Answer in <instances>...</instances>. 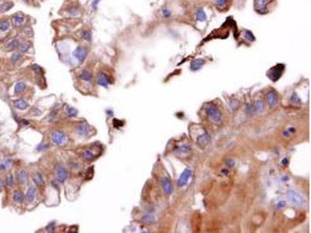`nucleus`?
I'll use <instances>...</instances> for the list:
<instances>
[{"label": "nucleus", "instance_id": "obj_4", "mask_svg": "<svg viewBox=\"0 0 311 233\" xmlns=\"http://www.w3.org/2000/svg\"><path fill=\"white\" fill-rule=\"evenodd\" d=\"M55 173L58 182L64 183L67 180L68 173L66 169L62 164H57L55 167Z\"/></svg>", "mask_w": 311, "mask_h": 233}, {"label": "nucleus", "instance_id": "obj_5", "mask_svg": "<svg viewBox=\"0 0 311 233\" xmlns=\"http://www.w3.org/2000/svg\"><path fill=\"white\" fill-rule=\"evenodd\" d=\"M287 197L290 202L296 206H303L304 204V200L303 198V197L293 190H289L287 192Z\"/></svg>", "mask_w": 311, "mask_h": 233}, {"label": "nucleus", "instance_id": "obj_21", "mask_svg": "<svg viewBox=\"0 0 311 233\" xmlns=\"http://www.w3.org/2000/svg\"><path fill=\"white\" fill-rule=\"evenodd\" d=\"M33 180H34V182L37 185V186H39V187H41V186H42V185L44 184V180H43V177H42L41 174L40 173H38V172L35 173L33 175Z\"/></svg>", "mask_w": 311, "mask_h": 233}, {"label": "nucleus", "instance_id": "obj_27", "mask_svg": "<svg viewBox=\"0 0 311 233\" xmlns=\"http://www.w3.org/2000/svg\"><path fill=\"white\" fill-rule=\"evenodd\" d=\"M244 37H245L248 41L253 42L255 41V37H254V35L253 34V33L251 32V30H245V32H244Z\"/></svg>", "mask_w": 311, "mask_h": 233}, {"label": "nucleus", "instance_id": "obj_7", "mask_svg": "<svg viewBox=\"0 0 311 233\" xmlns=\"http://www.w3.org/2000/svg\"><path fill=\"white\" fill-rule=\"evenodd\" d=\"M191 176V171L189 169H185L180 176L178 180H177V185L179 187H183L188 183V180H190Z\"/></svg>", "mask_w": 311, "mask_h": 233}, {"label": "nucleus", "instance_id": "obj_8", "mask_svg": "<svg viewBox=\"0 0 311 233\" xmlns=\"http://www.w3.org/2000/svg\"><path fill=\"white\" fill-rule=\"evenodd\" d=\"M74 58L76 59L77 61H79L80 62H83L84 59L86 58V55H87V50L85 47L83 46H79L77 47L76 49L73 51L72 53Z\"/></svg>", "mask_w": 311, "mask_h": 233}, {"label": "nucleus", "instance_id": "obj_9", "mask_svg": "<svg viewBox=\"0 0 311 233\" xmlns=\"http://www.w3.org/2000/svg\"><path fill=\"white\" fill-rule=\"evenodd\" d=\"M97 155L96 153H94L93 149H92V148H86V149H84L83 153H82L83 159L85 161L87 162L93 161L97 158Z\"/></svg>", "mask_w": 311, "mask_h": 233}, {"label": "nucleus", "instance_id": "obj_43", "mask_svg": "<svg viewBox=\"0 0 311 233\" xmlns=\"http://www.w3.org/2000/svg\"><path fill=\"white\" fill-rule=\"evenodd\" d=\"M282 163L283 164V165H286V164L288 163V159L285 158V159H284L283 160H282Z\"/></svg>", "mask_w": 311, "mask_h": 233}, {"label": "nucleus", "instance_id": "obj_26", "mask_svg": "<svg viewBox=\"0 0 311 233\" xmlns=\"http://www.w3.org/2000/svg\"><path fill=\"white\" fill-rule=\"evenodd\" d=\"M142 220L146 223H149V224H152V223H154L156 222V218L153 215H145L142 216Z\"/></svg>", "mask_w": 311, "mask_h": 233}, {"label": "nucleus", "instance_id": "obj_11", "mask_svg": "<svg viewBox=\"0 0 311 233\" xmlns=\"http://www.w3.org/2000/svg\"><path fill=\"white\" fill-rule=\"evenodd\" d=\"M77 134L82 136H85L90 132V126L86 123H81L76 127Z\"/></svg>", "mask_w": 311, "mask_h": 233}, {"label": "nucleus", "instance_id": "obj_37", "mask_svg": "<svg viewBox=\"0 0 311 233\" xmlns=\"http://www.w3.org/2000/svg\"><path fill=\"white\" fill-rule=\"evenodd\" d=\"M216 5L220 8L225 7L227 5V0H216Z\"/></svg>", "mask_w": 311, "mask_h": 233}, {"label": "nucleus", "instance_id": "obj_36", "mask_svg": "<svg viewBox=\"0 0 311 233\" xmlns=\"http://www.w3.org/2000/svg\"><path fill=\"white\" fill-rule=\"evenodd\" d=\"M13 183H14V181H13V176L9 175L6 177V184H7V186H8V187H13Z\"/></svg>", "mask_w": 311, "mask_h": 233}, {"label": "nucleus", "instance_id": "obj_44", "mask_svg": "<svg viewBox=\"0 0 311 233\" xmlns=\"http://www.w3.org/2000/svg\"><path fill=\"white\" fill-rule=\"evenodd\" d=\"M2 189H3V182L0 180V191H1Z\"/></svg>", "mask_w": 311, "mask_h": 233}, {"label": "nucleus", "instance_id": "obj_41", "mask_svg": "<svg viewBox=\"0 0 311 233\" xmlns=\"http://www.w3.org/2000/svg\"><path fill=\"white\" fill-rule=\"evenodd\" d=\"M47 231L49 232H54V225L52 223L49 225L47 227Z\"/></svg>", "mask_w": 311, "mask_h": 233}, {"label": "nucleus", "instance_id": "obj_15", "mask_svg": "<svg viewBox=\"0 0 311 233\" xmlns=\"http://www.w3.org/2000/svg\"><path fill=\"white\" fill-rule=\"evenodd\" d=\"M17 180L20 184H26L28 181L27 173L24 169H21L17 174Z\"/></svg>", "mask_w": 311, "mask_h": 233}, {"label": "nucleus", "instance_id": "obj_6", "mask_svg": "<svg viewBox=\"0 0 311 233\" xmlns=\"http://www.w3.org/2000/svg\"><path fill=\"white\" fill-rule=\"evenodd\" d=\"M271 2L272 0H254V9L258 13H266L268 5Z\"/></svg>", "mask_w": 311, "mask_h": 233}, {"label": "nucleus", "instance_id": "obj_3", "mask_svg": "<svg viewBox=\"0 0 311 233\" xmlns=\"http://www.w3.org/2000/svg\"><path fill=\"white\" fill-rule=\"evenodd\" d=\"M51 140L56 146H62L67 142V136L61 131H55L51 134Z\"/></svg>", "mask_w": 311, "mask_h": 233}, {"label": "nucleus", "instance_id": "obj_29", "mask_svg": "<svg viewBox=\"0 0 311 233\" xmlns=\"http://www.w3.org/2000/svg\"><path fill=\"white\" fill-rule=\"evenodd\" d=\"M177 152L179 153V154H188V153L191 152V148L189 147L186 146H182L181 147H179L177 149Z\"/></svg>", "mask_w": 311, "mask_h": 233}, {"label": "nucleus", "instance_id": "obj_33", "mask_svg": "<svg viewBox=\"0 0 311 233\" xmlns=\"http://www.w3.org/2000/svg\"><path fill=\"white\" fill-rule=\"evenodd\" d=\"M30 43H28V42L23 43V44H21L20 45V51L21 52H23V53H26V52L29 50V48H30Z\"/></svg>", "mask_w": 311, "mask_h": 233}, {"label": "nucleus", "instance_id": "obj_19", "mask_svg": "<svg viewBox=\"0 0 311 233\" xmlns=\"http://www.w3.org/2000/svg\"><path fill=\"white\" fill-rule=\"evenodd\" d=\"M35 189L33 187H30L28 188L27 194H26V199L28 202H33L35 197Z\"/></svg>", "mask_w": 311, "mask_h": 233}, {"label": "nucleus", "instance_id": "obj_35", "mask_svg": "<svg viewBox=\"0 0 311 233\" xmlns=\"http://www.w3.org/2000/svg\"><path fill=\"white\" fill-rule=\"evenodd\" d=\"M13 20L16 24L20 25V24H22V23H23L24 18H23V16H20V15H16V16H15L13 17Z\"/></svg>", "mask_w": 311, "mask_h": 233}, {"label": "nucleus", "instance_id": "obj_2", "mask_svg": "<svg viewBox=\"0 0 311 233\" xmlns=\"http://www.w3.org/2000/svg\"><path fill=\"white\" fill-rule=\"evenodd\" d=\"M207 114L209 119L216 125L222 122V113L213 104H211L207 107Z\"/></svg>", "mask_w": 311, "mask_h": 233}, {"label": "nucleus", "instance_id": "obj_31", "mask_svg": "<svg viewBox=\"0 0 311 233\" xmlns=\"http://www.w3.org/2000/svg\"><path fill=\"white\" fill-rule=\"evenodd\" d=\"M9 22L8 20H2L0 23V30L2 31H6L9 28Z\"/></svg>", "mask_w": 311, "mask_h": 233}, {"label": "nucleus", "instance_id": "obj_39", "mask_svg": "<svg viewBox=\"0 0 311 233\" xmlns=\"http://www.w3.org/2000/svg\"><path fill=\"white\" fill-rule=\"evenodd\" d=\"M226 164L229 167H233V166H234L235 162L232 159H228L226 160Z\"/></svg>", "mask_w": 311, "mask_h": 233}, {"label": "nucleus", "instance_id": "obj_1", "mask_svg": "<svg viewBox=\"0 0 311 233\" xmlns=\"http://www.w3.org/2000/svg\"><path fill=\"white\" fill-rule=\"evenodd\" d=\"M284 71H285V65L283 64H277L275 66L270 69L269 71L267 72V76L272 82H276L281 78Z\"/></svg>", "mask_w": 311, "mask_h": 233}, {"label": "nucleus", "instance_id": "obj_40", "mask_svg": "<svg viewBox=\"0 0 311 233\" xmlns=\"http://www.w3.org/2000/svg\"><path fill=\"white\" fill-rule=\"evenodd\" d=\"M101 0H93V2H92V7L94 10H97V6L99 4V2H100Z\"/></svg>", "mask_w": 311, "mask_h": 233}, {"label": "nucleus", "instance_id": "obj_25", "mask_svg": "<svg viewBox=\"0 0 311 233\" xmlns=\"http://www.w3.org/2000/svg\"><path fill=\"white\" fill-rule=\"evenodd\" d=\"M65 113L67 114L68 117H75V116L77 115L78 113V111H77L76 109H75L74 107H72V106H67L66 108V111H65Z\"/></svg>", "mask_w": 311, "mask_h": 233}, {"label": "nucleus", "instance_id": "obj_13", "mask_svg": "<svg viewBox=\"0 0 311 233\" xmlns=\"http://www.w3.org/2000/svg\"><path fill=\"white\" fill-rule=\"evenodd\" d=\"M209 142H210V136L207 133H204L203 134H202L198 139V144L202 148L206 147L209 144Z\"/></svg>", "mask_w": 311, "mask_h": 233}, {"label": "nucleus", "instance_id": "obj_38", "mask_svg": "<svg viewBox=\"0 0 311 233\" xmlns=\"http://www.w3.org/2000/svg\"><path fill=\"white\" fill-rule=\"evenodd\" d=\"M20 55L19 53H16V54H14L12 56V58H11V61H12V62L13 63H16L19 60H20Z\"/></svg>", "mask_w": 311, "mask_h": 233}, {"label": "nucleus", "instance_id": "obj_14", "mask_svg": "<svg viewBox=\"0 0 311 233\" xmlns=\"http://www.w3.org/2000/svg\"><path fill=\"white\" fill-rule=\"evenodd\" d=\"M267 101L271 106H274L277 104L278 97L276 93L273 91H270L267 95Z\"/></svg>", "mask_w": 311, "mask_h": 233}, {"label": "nucleus", "instance_id": "obj_34", "mask_svg": "<svg viewBox=\"0 0 311 233\" xmlns=\"http://www.w3.org/2000/svg\"><path fill=\"white\" fill-rule=\"evenodd\" d=\"M81 37L83 39L86 41H90L91 40V37H92V36H91V33L90 32L89 30H84L83 32L82 33Z\"/></svg>", "mask_w": 311, "mask_h": 233}, {"label": "nucleus", "instance_id": "obj_24", "mask_svg": "<svg viewBox=\"0 0 311 233\" xmlns=\"http://www.w3.org/2000/svg\"><path fill=\"white\" fill-rule=\"evenodd\" d=\"M13 200L15 202H17V203H23L24 201V197H23V194L20 191H15L13 194Z\"/></svg>", "mask_w": 311, "mask_h": 233}, {"label": "nucleus", "instance_id": "obj_20", "mask_svg": "<svg viewBox=\"0 0 311 233\" xmlns=\"http://www.w3.org/2000/svg\"><path fill=\"white\" fill-rule=\"evenodd\" d=\"M80 78L83 80L90 82L93 78V75H92V72L90 71H89L87 69H84L82 71L81 74H80Z\"/></svg>", "mask_w": 311, "mask_h": 233}, {"label": "nucleus", "instance_id": "obj_12", "mask_svg": "<svg viewBox=\"0 0 311 233\" xmlns=\"http://www.w3.org/2000/svg\"><path fill=\"white\" fill-rule=\"evenodd\" d=\"M161 184H162V187L164 190L165 193L167 194H171L172 192H173V187H172V184L170 180L168 178H163L162 180H161Z\"/></svg>", "mask_w": 311, "mask_h": 233}, {"label": "nucleus", "instance_id": "obj_28", "mask_svg": "<svg viewBox=\"0 0 311 233\" xmlns=\"http://www.w3.org/2000/svg\"><path fill=\"white\" fill-rule=\"evenodd\" d=\"M254 105H255V108L258 112H259V113L263 112V111H264V107H265V106H264V103H263L262 100H260V99L256 100Z\"/></svg>", "mask_w": 311, "mask_h": 233}, {"label": "nucleus", "instance_id": "obj_32", "mask_svg": "<svg viewBox=\"0 0 311 233\" xmlns=\"http://www.w3.org/2000/svg\"><path fill=\"white\" fill-rule=\"evenodd\" d=\"M162 14L163 16L166 19L170 18L172 16V13L170 11V9H169L168 8H166V7L162 9Z\"/></svg>", "mask_w": 311, "mask_h": 233}, {"label": "nucleus", "instance_id": "obj_17", "mask_svg": "<svg viewBox=\"0 0 311 233\" xmlns=\"http://www.w3.org/2000/svg\"><path fill=\"white\" fill-rule=\"evenodd\" d=\"M205 61L203 59H196L191 63V69L192 71H198L204 65Z\"/></svg>", "mask_w": 311, "mask_h": 233}, {"label": "nucleus", "instance_id": "obj_30", "mask_svg": "<svg viewBox=\"0 0 311 233\" xmlns=\"http://www.w3.org/2000/svg\"><path fill=\"white\" fill-rule=\"evenodd\" d=\"M13 7V3L12 2H6L2 6H0V11L1 12H6L11 9Z\"/></svg>", "mask_w": 311, "mask_h": 233}, {"label": "nucleus", "instance_id": "obj_42", "mask_svg": "<svg viewBox=\"0 0 311 233\" xmlns=\"http://www.w3.org/2000/svg\"><path fill=\"white\" fill-rule=\"evenodd\" d=\"M284 206H285V202H284V201H280V202L278 204V207L280 208H283Z\"/></svg>", "mask_w": 311, "mask_h": 233}, {"label": "nucleus", "instance_id": "obj_16", "mask_svg": "<svg viewBox=\"0 0 311 233\" xmlns=\"http://www.w3.org/2000/svg\"><path fill=\"white\" fill-rule=\"evenodd\" d=\"M195 17H196V20L199 22H204L206 20L207 16L206 13H205L204 9L202 8H198L195 12Z\"/></svg>", "mask_w": 311, "mask_h": 233}, {"label": "nucleus", "instance_id": "obj_10", "mask_svg": "<svg viewBox=\"0 0 311 233\" xmlns=\"http://www.w3.org/2000/svg\"><path fill=\"white\" fill-rule=\"evenodd\" d=\"M97 83L103 87L107 88L110 83V78L104 72H100L98 73Z\"/></svg>", "mask_w": 311, "mask_h": 233}, {"label": "nucleus", "instance_id": "obj_22", "mask_svg": "<svg viewBox=\"0 0 311 233\" xmlns=\"http://www.w3.org/2000/svg\"><path fill=\"white\" fill-rule=\"evenodd\" d=\"M26 89V84L23 82H19V83H16V86H15V92L16 94H20L23 92H24V90Z\"/></svg>", "mask_w": 311, "mask_h": 233}, {"label": "nucleus", "instance_id": "obj_18", "mask_svg": "<svg viewBox=\"0 0 311 233\" xmlns=\"http://www.w3.org/2000/svg\"><path fill=\"white\" fill-rule=\"evenodd\" d=\"M14 105H15L16 108L19 109V110H22V111H23V110H26V109L29 106L27 103L23 99H19L15 100V101H14Z\"/></svg>", "mask_w": 311, "mask_h": 233}, {"label": "nucleus", "instance_id": "obj_23", "mask_svg": "<svg viewBox=\"0 0 311 233\" xmlns=\"http://www.w3.org/2000/svg\"><path fill=\"white\" fill-rule=\"evenodd\" d=\"M19 46H20V44H19L18 40H13V41L9 42L8 45H7V51H14V50H16Z\"/></svg>", "mask_w": 311, "mask_h": 233}]
</instances>
